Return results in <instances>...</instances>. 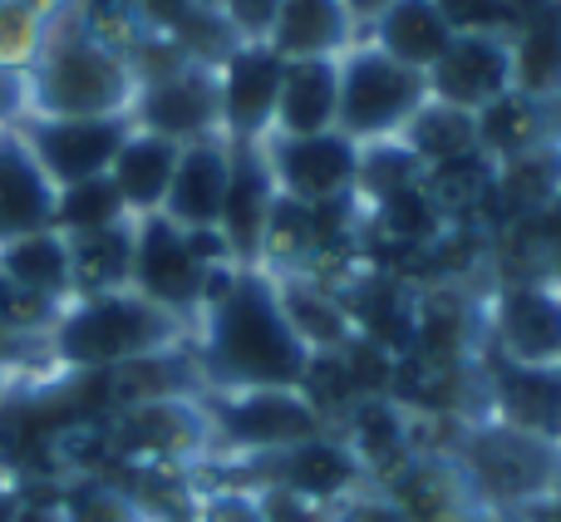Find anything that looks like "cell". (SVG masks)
I'll use <instances>...</instances> for the list:
<instances>
[{
	"mask_svg": "<svg viewBox=\"0 0 561 522\" xmlns=\"http://www.w3.org/2000/svg\"><path fill=\"white\" fill-rule=\"evenodd\" d=\"M65 242H69V276H75V291H84V300L128 291V266H134V217L118 223V227H104V232L65 237Z\"/></svg>",
	"mask_w": 561,
	"mask_h": 522,
	"instance_id": "cb8c5ba5",
	"label": "cell"
},
{
	"mask_svg": "<svg viewBox=\"0 0 561 522\" xmlns=\"http://www.w3.org/2000/svg\"><path fill=\"white\" fill-rule=\"evenodd\" d=\"M399 144H404L428 173V168H438V163H454V158L478 154V118L463 114V109H454V104L428 99V104L409 118Z\"/></svg>",
	"mask_w": 561,
	"mask_h": 522,
	"instance_id": "4316f807",
	"label": "cell"
},
{
	"mask_svg": "<svg viewBox=\"0 0 561 522\" xmlns=\"http://www.w3.org/2000/svg\"><path fill=\"white\" fill-rule=\"evenodd\" d=\"M493 330L507 365H561V291L547 276L503 286Z\"/></svg>",
	"mask_w": 561,
	"mask_h": 522,
	"instance_id": "4fadbf2b",
	"label": "cell"
},
{
	"mask_svg": "<svg viewBox=\"0 0 561 522\" xmlns=\"http://www.w3.org/2000/svg\"><path fill=\"white\" fill-rule=\"evenodd\" d=\"M55 183L35 154L25 148L20 128H0V247L55 227Z\"/></svg>",
	"mask_w": 561,
	"mask_h": 522,
	"instance_id": "9a60e30c",
	"label": "cell"
},
{
	"mask_svg": "<svg viewBox=\"0 0 561 522\" xmlns=\"http://www.w3.org/2000/svg\"><path fill=\"white\" fill-rule=\"evenodd\" d=\"M178 154L183 148L168 144L158 134H144V128H128L124 148L114 154L108 163V178H114L118 197L134 217H148V213H163V197L173 188V173H178Z\"/></svg>",
	"mask_w": 561,
	"mask_h": 522,
	"instance_id": "ffe728a7",
	"label": "cell"
},
{
	"mask_svg": "<svg viewBox=\"0 0 561 522\" xmlns=\"http://www.w3.org/2000/svg\"><path fill=\"white\" fill-rule=\"evenodd\" d=\"M232 188V144L227 138H203L178 154L173 188L163 197V217L183 232L222 223V203Z\"/></svg>",
	"mask_w": 561,
	"mask_h": 522,
	"instance_id": "5bb4252c",
	"label": "cell"
},
{
	"mask_svg": "<svg viewBox=\"0 0 561 522\" xmlns=\"http://www.w3.org/2000/svg\"><path fill=\"white\" fill-rule=\"evenodd\" d=\"M473 458L478 484L488 488L493 498H552L557 478H561V449L547 444V439H533L523 429H483L468 449Z\"/></svg>",
	"mask_w": 561,
	"mask_h": 522,
	"instance_id": "7c38bea8",
	"label": "cell"
},
{
	"mask_svg": "<svg viewBox=\"0 0 561 522\" xmlns=\"http://www.w3.org/2000/svg\"><path fill=\"white\" fill-rule=\"evenodd\" d=\"M454 35H513V5L507 0H434Z\"/></svg>",
	"mask_w": 561,
	"mask_h": 522,
	"instance_id": "4dcf8cb0",
	"label": "cell"
},
{
	"mask_svg": "<svg viewBox=\"0 0 561 522\" xmlns=\"http://www.w3.org/2000/svg\"><path fill=\"white\" fill-rule=\"evenodd\" d=\"M128 124L187 148L203 138H222V94H217V65L187 59L158 79H144L128 109Z\"/></svg>",
	"mask_w": 561,
	"mask_h": 522,
	"instance_id": "5b68a950",
	"label": "cell"
},
{
	"mask_svg": "<svg viewBox=\"0 0 561 522\" xmlns=\"http://www.w3.org/2000/svg\"><path fill=\"white\" fill-rule=\"evenodd\" d=\"M20 109H25V79L15 69H0V128H10Z\"/></svg>",
	"mask_w": 561,
	"mask_h": 522,
	"instance_id": "836d02e7",
	"label": "cell"
},
{
	"mask_svg": "<svg viewBox=\"0 0 561 522\" xmlns=\"http://www.w3.org/2000/svg\"><path fill=\"white\" fill-rule=\"evenodd\" d=\"M266 173H272L276 193L300 207H335L355 193V168H359V144L345 134H310V138H276L266 134L262 144Z\"/></svg>",
	"mask_w": 561,
	"mask_h": 522,
	"instance_id": "8992f818",
	"label": "cell"
},
{
	"mask_svg": "<svg viewBox=\"0 0 561 522\" xmlns=\"http://www.w3.org/2000/svg\"><path fill=\"white\" fill-rule=\"evenodd\" d=\"M217 94H222V138L232 148H252L272 134L280 59L266 45H237L217 65Z\"/></svg>",
	"mask_w": 561,
	"mask_h": 522,
	"instance_id": "30bf717a",
	"label": "cell"
},
{
	"mask_svg": "<svg viewBox=\"0 0 561 522\" xmlns=\"http://www.w3.org/2000/svg\"><path fill=\"white\" fill-rule=\"evenodd\" d=\"M134 94L138 75L128 55L89 30H69L39 45L35 75L25 84V104L35 118H128Z\"/></svg>",
	"mask_w": 561,
	"mask_h": 522,
	"instance_id": "7a4b0ae2",
	"label": "cell"
},
{
	"mask_svg": "<svg viewBox=\"0 0 561 522\" xmlns=\"http://www.w3.org/2000/svg\"><path fill=\"white\" fill-rule=\"evenodd\" d=\"M15 508H20V493L0 488V522H15Z\"/></svg>",
	"mask_w": 561,
	"mask_h": 522,
	"instance_id": "8d00e7d4",
	"label": "cell"
},
{
	"mask_svg": "<svg viewBox=\"0 0 561 522\" xmlns=\"http://www.w3.org/2000/svg\"><path fill=\"white\" fill-rule=\"evenodd\" d=\"M497 405L507 429L561 444V365H497Z\"/></svg>",
	"mask_w": 561,
	"mask_h": 522,
	"instance_id": "44dd1931",
	"label": "cell"
},
{
	"mask_svg": "<svg viewBox=\"0 0 561 522\" xmlns=\"http://www.w3.org/2000/svg\"><path fill=\"white\" fill-rule=\"evenodd\" d=\"M213 424L227 444L272 449V454H286L320 434V415L300 389H237V395L217 399Z\"/></svg>",
	"mask_w": 561,
	"mask_h": 522,
	"instance_id": "9c48e42d",
	"label": "cell"
},
{
	"mask_svg": "<svg viewBox=\"0 0 561 522\" xmlns=\"http://www.w3.org/2000/svg\"><path fill=\"white\" fill-rule=\"evenodd\" d=\"M355 474H359L355 449L330 444V439H320V434L286 449V454L276 458V478L290 498H330L355 484Z\"/></svg>",
	"mask_w": 561,
	"mask_h": 522,
	"instance_id": "d4e9b609",
	"label": "cell"
},
{
	"mask_svg": "<svg viewBox=\"0 0 561 522\" xmlns=\"http://www.w3.org/2000/svg\"><path fill=\"white\" fill-rule=\"evenodd\" d=\"M15 522H55V513H49V508H39V503H25V498H20Z\"/></svg>",
	"mask_w": 561,
	"mask_h": 522,
	"instance_id": "d590c367",
	"label": "cell"
},
{
	"mask_svg": "<svg viewBox=\"0 0 561 522\" xmlns=\"http://www.w3.org/2000/svg\"><path fill=\"white\" fill-rule=\"evenodd\" d=\"M335 59H280V94L272 114L276 138H310L335 128Z\"/></svg>",
	"mask_w": 561,
	"mask_h": 522,
	"instance_id": "d6986e66",
	"label": "cell"
},
{
	"mask_svg": "<svg viewBox=\"0 0 561 522\" xmlns=\"http://www.w3.org/2000/svg\"><path fill=\"white\" fill-rule=\"evenodd\" d=\"M128 118H35L20 128L25 148L35 154V163L45 168V178L59 188L89 183V178H104L114 154L128 138Z\"/></svg>",
	"mask_w": 561,
	"mask_h": 522,
	"instance_id": "ba28073f",
	"label": "cell"
},
{
	"mask_svg": "<svg viewBox=\"0 0 561 522\" xmlns=\"http://www.w3.org/2000/svg\"><path fill=\"white\" fill-rule=\"evenodd\" d=\"M178 330V316L148 306L134 291H114L79 300L55 320V355L75 370H124L134 360L163 355Z\"/></svg>",
	"mask_w": 561,
	"mask_h": 522,
	"instance_id": "3957f363",
	"label": "cell"
},
{
	"mask_svg": "<svg viewBox=\"0 0 561 522\" xmlns=\"http://www.w3.org/2000/svg\"><path fill=\"white\" fill-rule=\"evenodd\" d=\"M424 183V163H419L414 154H409L399 138H385V144H365L359 148V168H355V193L359 203H385L389 193H399V188H414Z\"/></svg>",
	"mask_w": 561,
	"mask_h": 522,
	"instance_id": "f546056e",
	"label": "cell"
},
{
	"mask_svg": "<svg viewBox=\"0 0 561 522\" xmlns=\"http://www.w3.org/2000/svg\"><path fill=\"white\" fill-rule=\"evenodd\" d=\"M203 276L197 257L187 252V232L173 227L163 213L134 217V266H128V291L168 316H193L203 306Z\"/></svg>",
	"mask_w": 561,
	"mask_h": 522,
	"instance_id": "52a82bcc",
	"label": "cell"
},
{
	"mask_svg": "<svg viewBox=\"0 0 561 522\" xmlns=\"http://www.w3.org/2000/svg\"><path fill=\"white\" fill-rule=\"evenodd\" d=\"M340 5H345V10H350V20H355V25L365 30L369 20H375V15H385V10L394 5V0H340Z\"/></svg>",
	"mask_w": 561,
	"mask_h": 522,
	"instance_id": "e575fe53",
	"label": "cell"
},
{
	"mask_svg": "<svg viewBox=\"0 0 561 522\" xmlns=\"http://www.w3.org/2000/svg\"><path fill=\"white\" fill-rule=\"evenodd\" d=\"M552 522H561V478H557V488H552Z\"/></svg>",
	"mask_w": 561,
	"mask_h": 522,
	"instance_id": "f35d334b",
	"label": "cell"
},
{
	"mask_svg": "<svg viewBox=\"0 0 561 522\" xmlns=\"http://www.w3.org/2000/svg\"><path fill=\"white\" fill-rule=\"evenodd\" d=\"M0 276L35 291V296H45V300H65L69 291H75V276H69V242L55 227L35 232V237H20V242L0 247Z\"/></svg>",
	"mask_w": 561,
	"mask_h": 522,
	"instance_id": "484cf974",
	"label": "cell"
},
{
	"mask_svg": "<svg viewBox=\"0 0 561 522\" xmlns=\"http://www.w3.org/2000/svg\"><path fill=\"white\" fill-rule=\"evenodd\" d=\"M552 5H557V10H561V0H552Z\"/></svg>",
	"mask_w": 561,
	"mask_h": 522,
	"instance_id": "ab89813d",
	"label": "cell"
},
{
	"mask_svg": "<svg viewBox=\"0 0 561 522\" xmlns=\"http://www.w3.org/2000/svg\"><path fill=\"white\" fill-rule=\"evenodd\" d=\"M340 84H335V134L350 144H385L409 128V118L428 104V79L419 69L394 65L389 55L369 49L365 39L335 59Z\"/></svg>",
	"mask_w": 561,
	"mask_h": 522,
	"instance_id": "277c9868",
	"label": "cell"
},
{
	"mask_svg": "<svg viewBox=\"0 0 561 522\" xmlns=\"http://www.w3.org/2000/svg\"><path fill=\"white\" fill-rule=\"evenodd\" d=\"M272 207H276V183L266 173V158L262 148H232V188H227V203H222V223L217 232L227 237L232 257L242 266H256L262 257V237L266 223H272Z\"/></svg>",
	"mask_w": 561,
	"mask_h": 522,
	"instance_id": "2e32d148",
	"label": "cell"
},
{
	"mask_svg": "<svg viewBox=\"0 0 561 522\" xmlns=\"http://www.w3.org/2000/svg\"><path fill=\"white\" fill-rule=\"evenodd\" d=\"M39 55V10L30 0H0V69Z\"/></svg>",
	"mask_w": 561,
	"mask_h": 522,
	"instance_id": "1f68e13d",
	"label": "cell"
},
{
	"mask_svg": "<svg viewBox=\"0 0 561 522\" xmlns=\"http://www.w3.org/2000/svg\"><path fill=\"white\" fill-rule=\"evenodd\" d=\"M547 118H552V134L561 138V89H557L552 99H547Z\"/></svg>",
	"mask_w": 561,
	"mask_h": 522,
	"instance_id": "74e56055",
	"label": "cell"
},
{
	"mask_svg": "<svg viewBox=\"0 0 561 522\" xmlns=\"http://www.w3.org/2000/svg\"><path fill=\"white\" fill-rule=\"evenodd\" d=\"M369 217H375L379 232H385L389 242H399V247H434V242H444L448 223H454L424 183L389 193L385 203L369 207Z\"/></svg>",
	"mask_w": 561,
	"mask_h": 522,
	"instance_id": "83f0119b",
	"label": "cell"
},
{
	"mask_svg": "<svg viewBox=\"0 0 561 522\" xmlns=\"http://www.w3.org/2000/svg\"><path fill=\"white\" fill-rule=\"evenodd\" d=\"M203 365L213 385L232 395L237 389H300L310 350L280 306L272 271L247 266L227 296L203 306Z\"/></svg>",
	"mask_w": 561,
	"mask_h": 522,
	"instance_id": "6da1fadb",
	"label": "cell"
},
{
	"mask_svg": "<svg viewBox=\"0 0 561 522\" xmlns=\"http://www.w3.org/2000/svg\"><path fill=\"white\" fill-rule=\"evenodd\" d=\"M428 99L454 104L463 114H483L503 94H513V55L507 35H454L434 69H428Z\"/></svg>",
	"mask_w": 561,
	"mask_h": 522,
	"instance_id": "8fae6325",
	"label": "cell"
},
{
	"mask_svg": "<svg viewBox=\"0 0 561 522\" xmlns=\"http://www.w3.org/2000/svg\"><path fill=\"white\" fill-rule=\"evenodd\" d=\"M507 55H513V94L547 104L561 89V10L547 5L523 20L507 35Z\"/></svg>",
	"mask_w": 561,
	"mask_h": 522,
	"instance_id": "7402d4cb",
	"label": "cell"
},
{
	"mask_svg": "<svg viewBox=\"0 0 561 522\" xmlns=\"http://www.w3.org/2000/svg\"><path fill=\"white\" fill-rule=\"evenodd\" d=\"M359 39V25L340 0H280L266 49L276 59H340Z\"/></svg>",
	"mask_w": 561,
	"mask_h": 522,
	"instance_id": "e0dca14e",
	"label": "cell"
},
{
	"mask_svg": "<svg viewBox=\"0 0 561 522\" xmlns=\"http://www.w3.org/2000/svg\"><path fill=\"white\" fill-rule=\"evenodd\" d=\"M276 5L280 0H222V25L232 30L237 45H266L272 35V20H276Z\"/></svg>",
	"mask_w": 561,
	"mask_h": 522,
	"instance_id": "d6a6232c",
	"label": "cell"
},
{
	"mask_svg": "<svg viewBox=\"0 0 561 522\" xmlns=\"http://www.w3.org/2000/svg\"><path fill=\"white\" fill-rule=\"evenodd\" d=\"M128 207L118 197L114 178H89V183H75V188H59L55 197V232L59 237H89V232H104V227H118L128 223Z\"/></svg>",
	"mask_w": 561,
	"mask_h": 522,
	"instance_id": "f1b7e54d",
	"label": "cell"
},
{
	"mask_svg": "<svg viewBox=\"0 0 561 522\" xmlns=\"http://www.w3.org/2000/svg\"><path fill=\"white\" fill-rule=\"evenodd\" d=\"M359 39H365L369 49H379V55H389L394 65L428 75V69L444 59V49L454 45V30L444 25L434 0H394L385 15H375L359 30Z\"/></svg>",
	"mask_w": 561,
	"mask_h": 522,
	"instance_id": "ac0fdd59",
	"label": "cell"
},
{
	"mask_svg": "<svg viewBox=\"0 0 561 522\" xmlns=\"http://www.w3.org/2000/svg\"><path fill=\"white\" fill-rule=\"evenodd\" d=\"M552 134V118H547V104L523 94H503L497 104H488L478 114V154L488 163H507V158H523L533 148H542Z\"/></svg>",
	"mask_w": 561,
	"mask_h": 522,
	"instance_id": "603a6c76",
	"label": "cell"
}]
</instances>
